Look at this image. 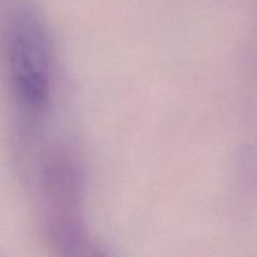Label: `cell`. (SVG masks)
I'll list each match as a JSON object with an SVG mask.
<instances>
[{
  "label": "cell",
  "mask_w": 257,
  "mask_h": 257,
  "mask_svg": "<svg viewBox=\"0 0 257 257\" xmlns=\"http://www.w3.org/2000/svg\"><path fill=\"white\" fill-rule=\"evenodd\" d=\"M93 257H103V256H100V255H95V256H93Z\"/></svg>",
  "instance_id": "2"
},
{
  "label": "cell",
  "mask_w": 257,
  "mask_h": 257,
  "mask_svg": "<svg viewBox=\"0 0 257 257\" xmlns=\"http://www.w3.org/2000/svg\"><path fill=\"white\" fill-rule=\"evenodd\" d=\"M45 32L32 13H22L13 25L9 62L18 100L29 110L45 105L49 92V62Z\"/></svg>",
  "instance_id": "1"
}]
</instances>
